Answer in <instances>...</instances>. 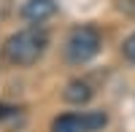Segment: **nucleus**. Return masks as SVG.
I'll return each mask as SVG.
<instances>
[{"instance_id": "f257e3e1", "label": "nucleus", "mask_w": 135, "mask_h": 132, "mask_svg": "<svg viewBox=\"0 0 135 132\" xmlns=\"http://www.w3.org/2000/svg\"><path fill=\"white\" fill-rule=\"evenodd\" d=\"M46 46H49V32L38 24H30L6 40V59L16 68H30L43 57Z\"/></svg>"}, {"instance_id": "39448f33", "label": "nucleus", "mask_w": 135, "mask_h": 132, "mask_svg": "<svg viewBox=\"0 0 135 132\" xmlns=\"http://www.w3.org/2000/svg\"><path fill=\"white\" fill-rule=\"evenodd\" d=\"M51 132H86L84 113H62L51 121Z\"/></svg>"}, {"instance_id": "0eeeda50", "label": "nucleus", "mask_w": 135, "mask_h": 132, "mask_svg": "<svg viewBox=\"0 0 135 132\" xmlns=\"http://www.w3.org/2000/svg\"><path fill=\"white\" fill-rule=\"evenodd\" d=\"M122 54H124L127 62H135V32L130 38H124V43H122Z\"/></svg>"}, {"instance_id": "20e7f679", "label": "nucleus", "mask_w": 135, "mask_h": 132, "mask_svg": "<svg viewBox=\"0 0 135 132\" xmlns=\"http://www.w3.org/2000/svg\"><path fill=\"white\" fill-rule=\"evenodd\" d=\"M65 100L70 105H86L89 100H92V86H89L86 81H81V78L70 81L65 86Z\"/></svg>"}, {"instance_id": "7ed1b4c3", "label": "nucleus", "mask_w": 135, "mask_h": 132, "mask_svg": "<svg viewBox=\"0 0 135 132\" xmlns=\"http://www.w3.org/2000/svg\"><path fill=\"white\" fill-rule=\"evenodd\" d=\"M57 14V0H27L22 6V16L32 24H41V22L51 19Z\"/></svg>"}, {"instance_id": "423d86ee", "label": "nucleus", "mask_w": 135, "mask_h": 132, "mask_svg": "<svg viewBox=\"0 0 135 132\" xmlns=\"http://www.w3.org/2000/svg\"><path fill=\"white\" fill-rule=\"evenodd\" d=\"M84 124H86V132H100L108 124V113L105 111H84Z\"/></svg>"}, {"instance_id": "f03ea898", "label": "nucleus", "mask_w": 135, "mask_h": 132, "mask_svg": "<svg viewBox=\"0 0 135 132\" xmlns=\"http://www.w3.org/2000/svg\"><path fill=\"white\" fill-rule=\"evenodd\" d=\"M100 46H103L100 32H97L92 24H78V27L70 30V35H68L65 54H68V59H70V62L84 65V62L95 59L97 54H100Z\"/></svg>"}]
</instances>
